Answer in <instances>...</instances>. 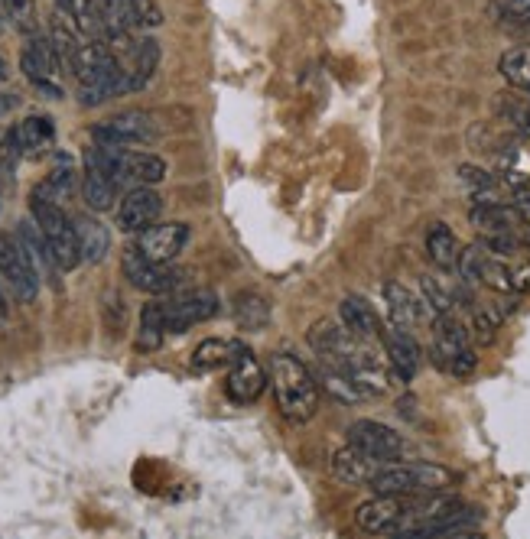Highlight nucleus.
Wrapping results in <instances>:
<instances>
[{"instance_id":"nucleus-1","label":"nucleus","mask_w":530,"mask_h":539,"mask_svg":"<svg viewBox=\"0 0 530 539\" xmlns=\"http://www.w3.org/2000/svg\"><path fill=\"white\" fill-rule=\"evenodd\" d=\"M270 384H274L277 410L287 423L300 426L313 419L319 406V380L303 361H296L293 354H277L270 361Z\"/></svg>"},{"instance_id":"nucleus-2","label":"nucleus","mask_w":530,"mask_h":539,"mask_svg":"<svg viewBox=\"0 0 530 539\" xmlns=\"http://www.w3.org/2000/svg\"><path fill=\"white\" fill-rule=\"evenodd\" d=\"M456 481H459L456 471L436 462H407V465L387 462L368 488L374 494H443Z\"/></svg>"},{"instance_id":"nucleus-3","label":"nucleus","mask_w":530,"mask_h":539,"mask_svg":"<svg viewBox=\"0 0 530 539\" xmlns=\"http://www.w3.org/2000/svg\"><path fill=\"white\" fill-rule=\"evenodd\" d=\"M30 212H33V221L40 225L43 238L49 244V251H53L59 270H75L82 264V254H79V241H75V225L72 218L62 212L56 199H49L46 192L33 189L30 195Z\"/></svg>"},{"instance_id":"nucleus-4","label":"nucleus","mask_w":530,"mask_h":539,"mask_svg":"<svg viewBox=\"0 0 530 539\" xmlns=\"http://www.w3.org/2000/svg\"><path fill=\"white\" fill-rule=\"evenodd\" d=\"M23 72H27V78L43 91V95L49 98H62V56L56 52L53 39L49 36H40L33 33L27 39V46H23Z\"/></svg>"},{"instance_id":"nucleus-5","label":"nucleus","mask_w":530,"mask_h":539,"mask_svg":"<svg viewBox=\"0 0 530 539\" xmlns=\"http://www.w3.org/2000/svg\"><path fill=\"white\" fill-rule=\"evenodd\" d=\"M157 124L147 111H121L92 127V137L101 147H140V143H153L157 140Z\"/></svg>"},{"instance_id":"nucleus-6","label":"nucleus","mask_w":530,"mask_h":539,"mask_svg":"<svg viewBox=\"0 0 530 539\" xmlns=\"http://www.w3.org/2000/svg\"><path fill=\"white\" fill-rule=\"evenodd\" d=\"M0 276L10 283L14 296L20 302H33L40 296V280L43 276L36 273L30 254L23 251L20 238H10V234L0 231Z\"/></svg>"},{"instance_id":"nucleus-7","label":"nucleus","mask_w":530,"mask_h":539,"mask_svg":"<svg viewBox=\"0 0 530 539\" xmlns=\"http://www.w3.org/2000/svg\"><path fill=\"white\" fill-rule=\"evenodd\" d=\"M121 270L131 280V286L144 289V293H170L179 283V270H173L170 264H160V260H150L137 244H127L121 254Z\"/></svg>"},{"instance_id":"nucleus-8","label":"nucleus","mask_w":530,"mask_h":539,"mask_svg":"<svg viewBox=\"0 0 530 539\" xmlns=\"http://www.w3.org/2000/svg\"><path fill=\"white\" fill-rule=\"evenodd\" d=\"M118 179H114V169H111V153L108 147L95 143L92 150L85 153V202L88 208L95 212H108L118 199Z\"/></svg>"},{"instance_id":"nucleus-9","label":"nucleus","mask_w":530,"mask_h":539,"mask_svg":"<svg viewBox=\"0 0 530 539\" xmlns=\"http://www.w3.org/2000/svg\"><path fill=\"white\" fill-rule=\"evenodd\" d=\"M111 153V169L121 189H137V186H157L166 176V163L153 153H131L121 147H108Z\"/></svg>"},{"instance_id":"nucleus-10","label":"nucleus","mask_w":530,"mask_h":539,"mask_svg":"<svg viewBox=\"0 0 530 539\" xmlns=\"http://www.w3.org/2000/svg\"><path fill=\"white\" fill-rule=\"evenodd\" d=\"M163 312H166V332L183 335L192 325L212 319V315L218 312V296L209 293V289H196V293H186V296H176L170 302H163Z\"/></svg>"},{"instance_id":"nucleus-11","label":"nucleus","mask_w":530,"mask_h":539,"mask_svg":"<svg viewBox=\"0 0 530 539\" xmlns=\"http://www.w3.org/2000/svg\"><path fill=\"white\" fill-rule=\"evenodd\" d=\"M348 445H355V449L381 458V462H397L407 449L404 436H397L391 426L374 423V419H355V423L348 426Z\"/></svg>"},{"instance_id":"nucleus-12","label":"nucleus","mask_w":530,"mask_h":539,"mask_svg":"<svg viewBox=\"0 0 530 539\" xmlns=\"http://www.w3.org/2000/svg\"><path fill=\"white\" fill-rule=\"evenodd\" d=\"M160 212H163V199H160V195L153 192L150 186H137V189H127V195L118 205V215H114V221H118L121 231L137 234V231H144L150 225H157Z\"/></svg>"},{"instance_id":"nucleus-13","label":"nucleus","mask_w":530,"mask_h":539,"mask_svg":"<svg viewBox=\"0 0 530 539\" xmlns=\"http://www.w3.org/2000/svg\"><path fill=\"white\" fill-rule=\"evenodd\" d=\"M381 341H384V354L391 361L394 374L400 380H413L423 364V351H420V341L410 335V328L404 325H381Z\"/></svg>"},{"instance_id":"nucleus-14","label":"nucleus","mask_w":530,"mask_h":539,"mask_svg":"<svg viewBox=\"0 0 530 539\" xmlns=\"http://www.w3.org/2000/svg\"><path fill=\"white\" fill-rule=\"evenodd\" d=\"M56 137V127H53V117H46V114H33L27 117V121H20L14 130H10V137H7V147L4 153H0V160H10V156H20V153H27V156H40L49 143H53Z\"/></svg>"},{"instance_id":"nucleus-15","label":"nucleus","mask_w":530,"mask_h":539,"mask_svg":"<svg viewBox=\"0 0 530 539\" xmlns=\"http://www.w3.org/2000/svg\"><path fill=\"white\" fill-rule=\"evenodd\" d=\"M469 328H465L456 315L452 312H443V315H436L433 319V364L439 367V371H446L449 374V367L452 361H456V354H462L465 348H472L469 345Z\"/></svg>"},{"instance_id":"nucleus-16","label":"nucleus","mask_w":530,"mask_h":539,"mask_svg":"<svg viewBox=\"0 0 530 539\" xmlns=\"http://www.w3.org/2000/svg\"><path fill=\"white\" fill-rule=\"evenodd\" d=\"M264 387H267V374H264L261 361L254 358L251 348H244L235 358V364H231V371H228L225 393L235 403H254L264 393Z\"/></svg>"},{"instance_id":"nucleus-17","label":"nucleus","mask_w":530,"mask_h":539,"mask_svg":"<svg viewBox=\"0 0 530 539\" xmlns=\"http://www.w3.org/2000/svg\"><path fill=\"white\" fill-rule=\"evenodd\" d=\"M189 241V225L183 221H166V225H150L144 231H137V247L150 260H160V264H170V260L183 251Z\"/></svg>"},{"instance_id":"nucleus-18","label":"nucleus","mask_w":530,"mask_h":539,"mask_svg":"<svg viewBox=\"0 0 530 539\" xmlns=\"http://www.w3.org/2000/svg\"><path fill=\"white\" fill-rule=\"evenodd\" d=\"M124 62V72H127V85H131V91H140L144 88L153 72H157L160 65V46L157 39H134L131 49L121 52L118 56Z\"/></svg>"},{"instance_id":"nucleus-19","label":"nucleus","mask_w":530,"mask_h":539,"mask_svg":"<svg viewBox=\"0 0 530 539\" xmlns=\"http://www.w3.org/2000/svg\"><path fill=\"white\" fill-rule=\"evenodd\" d=\"M384 465L387 462H381V458L361 452V449H355V445H345V449L335 452L332 471H335V478L345 481V484H371L374 475H378Z\"/></svg>"},{"instance_id":"nucleus-20","label":"nucleus","mask_w":530,"mask_h":539,"mask_svg":"<svg viewBox=\"0 0 530 539\" xmlns=\"http://www.w3.org/2000/svg\"><path fill=\"white\" fill-rule=\"evenodd\" d=\"M384 302H387V315H391V322L404 325V328L423 325L426 322V309H430V306H426V299L420 302L407 286H400L397 280L384 283Z\"/></svg>"},{"instance_id":"nucleus-21","label":"nucleus","mask_w":530,"mask_h":539,"mask_svg":"<svg viewBox=\"0 0 530 539\" xmlns=\"http://www.w3.org/2000/svg\"><path fill=\"white\" fill-rule=\"evenodd\" d=\"M72 225H75V241H79L82 260H85V264H101V260H105V254L111 251V234H108V228L101 225L98 218H92V215H75Z\"/></svg>"},{"instance_id":"nucleus-22","label":"nucleus","mask_w":530,"mask_h":539,"mask_svg":"<svg viewBox=\"0 0 530 539\" xmlns=\"http://www.w3.org/2000/svg\"><path fill=\"white\" fill-rule=\"evenodd\" d=\"M56 10L85 39H101V36H105V13H101L98 0H56Z\"/></svg>"},{"instance_id":"nucleus-23","label":"nucleus","mask_w":530,"mask_h":539,"mask_svg":"<svg viewBox=\"0 0 530 539\" xmlns=\"http://www.w3.org/2000/svg\"><path fill=\"white\" fill-rule=\"evenodd\" d=\"M244 348H248L244 341H222V338L202 341V345L192 351V371L209 374V371H218V367H231Z\"/></svg>"},{"instance_id":"nucleus-24","label":"nucleus","mask_w":530,"mask_h":539,"mask_svg":"<svg viewBox=\"0 0 530 539\" xmlns=\"http://www.w3.org/2000/svg\"><path fill=\"white\" fill-rule=\"evenodd\" d=\"M342 325L348 332H355L358 338H374L381 335V315L374 312V306L361 296H345L342 299Z\"/></svg>"},{"instance_id":"nucleus-25","label":"nucleus","mask_w":530,"mask_h":539,"mask_svg":"<svg viewBox=\"0 0 530 539\" xmlns=\"http://www.w3.org/2000/svg\"><path fill=\"white\" fill-rule=\"evenodd\" d=\"M472 225L482 231V234H508L517 231L521 218H517L514 205H504V202H488V205H475L472 212Z\"/></svg>"},{"instance_id":"nucleus-26","label":"nucleus","mask_w":530,"mask_h":539,"mask_svg":"<svg viewBox=\"0 0 530 539\" xmlns=\"http://www.w3.org/2000/svg\"><path fill=\"white\" fill-rule=\"evenodd\" d=\"M459 251L462 247H459L456 234H452L449 225H443V221L430 225V231H426V254H430V260L439 270H456Z\"/></svg>"},{"instance_id":"nucleus-27","label":"nucleus","mask_w":530,"mask_h":539,"mask_svg":"<svg viewBox=\"0 0 530 539\" xmlns=\"http://www.w3.org/2000/svg\"><path fill=\"white\" fill-rule=\"evenodd\" d=\"M319 384L326 387V393L332 400H339V403H361V400H368V393L361 390L352 377H348L342 367H335L329 361H319Z\"/></svg>"},{"instance_id":"nucleus-28","label":"nucleus","mask_w":530,"mask_h":539,"mask_svg":"<svg viewBox=\"0 0 530 539\" xmlns=\"http://www.w3.org/2000/svg\"><path fill=\"white\" fill-rule=\"evenodd\" d=\"M20 244H23V251L30 254V260H33V267H36V273H53V270H59V264H56V257H53V251H49V244H46V238H43V231H40V225L36 221H20Z\"/></svg>"},{"instance_id":"nucleus-29","label":"nucleus","mask_w":530,"mask_h":539,"mask_svg":"<svg viewBox=\"0 0 530 539\" xmlns=\"http://www.w3.org/2000/svg\"><path fill=\"white\" fill-rule=\"evenodd\" d=\"M166 332V312L163 302H147L140 312V332H137V351H157L163 345Z\"/></svg>"},{"instance_id":"nucleus-30","label":"nucleus","mask_w":530,"mask_h":539,"mask_svg":"<svg viewBox=\"0 0 530 539\" xmlns=\"http://www.w3.org/2000/svg\"><path fill=\"white\" fill-rule=\"evenodd\" d=\"M498 69L504 75V82L517 91H527L530 95V46H517L508 49L498 62Z\"/></svg>"},{"instance_id":"nucleus-31","label":"nucleus","mask_w":530,"mask_h":539,"mask_svg":"<svg viewBox=\"0 0 530 539\" xmlns=\"http://www.w3.org/2000/svg\"><path fill=\"white\" fill-rule=\"evenodd\" d=\"M235 319L244 332H257V328H264L270 322V306L264 296L257 293H241L235 299Z\"/></svg>"},{"instance_id":"nucleus-32","label":"nucleus","mask_w":530,"mask_h":539,"mask_svg":"<svg viewBox=\"0 0 530 539\" xmlns=\"http://www.w3.org/2000/svg\"><path fill=\"white\" fill-rule=\"evenodd\" d=\"M504 315H508V309H498V306H475L472 309V328H475L478 345H491V341H495V332L504 322Z\"/></svg>"},{"instance_id":"nucleus-33","label":"nucleus","mask_w":530,"mask_h":539,"mask_svg":"<svg viewBox=\"0 0 530 539\" xmlns=\"http://www.w3.org/2000/svg\"><path fill=\"white\" fill-rule=\"evenodd\" d=\"M478 283H485L488 289H495V293H514V286H511V264H504L501 257L488 254L485 264H482V276H478Z\"/></svg>"},{"instance_id":"nucleus-34","label":"nucleus","mask_w":530,"mask_h":539,"mask_svg":"<svg viewBox=\"0 0 530 539\" xmlns=\"http://www.w3.org/2000/svg\"><path fill=\"white\" fill-rule=\"evenodd\" d=\"M498 111L508 124H514L521 134L530 140V98H517V95H501Z\"/></svg>"},{"instance_id":"nucleus-35","label":"nucleus","mask_w":530,"mask_h":539,"mask_svg":"<svg viewBox=\"0 0 530 539\" xmlns=\"http://www.w3.org/2000/svg\"><path fill=\"white\" fill-rule=\"evenodd\" d=\"M420 289H423V299H426V306H430V312L443 315V312L456 309V293H452V289H446L443 283L436 280V276H423Z\"/></svg>"},{"instance_id":"nucleus-36","label":"nucleus","mask_w":530,"mask_h":539,"mask_svg":"<svg viewBox=\"0 0 530 539\" xmlns=\"http://www.w3.org/2000/svg\"><path fill=\"white\" fill-rule=\"evenodd\" d=\"M485 257H488V251L482 247V241H478V244H469V247H462V251H459V264H456L459 280H462V283H469V286L478 283V276H482Z\"/></svg>"},{"instance_id":"nucleus-37","label":"nucleus","mask_w":530,"mask_h":539,"mask_svg":"<svg viewBox=\"0 0 530 539\" xmlns=\"http://www.w3.org/2000/svg\"><path fill=\"white\" fill-rule=\"evenodd\" d=\"M7 17L14 20L20 33L33 36L36 33V0H4Z\"/></svg>"},{"instance_id":"nucleus-38","label":"nucleus","mask_w":530,"mask_h":539,"mask_svg":"<svg viewBox=\"0 0 530 539\" xmlns=\"http://www.w3.org/2000/svg\"><path fill=\"white\" fill-rule=\"evenodd\" d=\"M491 13L508 23H530V0H495Z\"/></svg>"},{"instance_id":"nucleus-39","label":"nucleus","mask_w":530,"mask_h":539,"mask_svg":"<svg viewBox=\"0 0 530 539\" xmlns=\"http://www.w3.org/2000/svg\"><path fill=\"white\" fill-rule=\"evenodd\" d=\"M134 10H137V17H140V26H160L163 23V13L160 7L153 4V0H131Z\"/></svg>"},{"instance_id":"nucleus-40","label":"nucleus","mask_w":530,"mask_h":539,"mask_svg":"<svg viewBox=\"0 0 530 539\" xmlns=\"http://www.w3.org/2000/svg\"><path fill=\"white\" fill-rule=\"evenodd\" d=\"M475 364H478L475 348H465L462 354H456V361H452L449 374H452V377H469V374L475 371Z\"/></svg>"},{"instance_id":"nucleus-41","label":"nucleus","mask_w":530,"mask_h":539,"mask_svg":"<svg viewBox=\"0 0 530 539\" xmlns=\"http://www.w3.org/2000/svg\"><path fill=\"white\" fill-rule=\"evenodd\" d=\"M511 286H514V293H530V264L511 267Z\"/></svg>"},{"instance_id":"nucleus-42","label":"nucleus","mask_w":530,"mask_h":539,"mask_svg":"<svg viewBox=\"0 0 530 539\" xmlns=\"http://www.w3.org/2000/svg\"><path fill=\"white\" fill-rule=\"evenodd\" d=\"M511 205H514L517 218H521V225H530V189H517Z\"/></svg>"},{"instance_id":"nucleus-43","label":"nucleus","mask_w":530,"mask_h":539,"mask_svg":"<svg viewBox=\"0 0 530 539\" xmlns=\"http://www.w3.org/2000/svg\"><path fill=\"white\" fill-rule=\"evenodd\" d=\"M14 108H17V98H14V95H4V91H0V117L10 114Z\"/></svg>"},{"instance_id":"nucleus-44","label":"nucleus","mask_w":530,"mask_h":539,"mask_svg":"<svg viewBox=\"0 0 530 539\" xmlns=\"http://www.w3.org/2000/svg\"><path fill=\"white\" fill-rule=\"evenodd\" d=\"M517 241L521 247H530V225H517Z\"/></svg>"},{"instance_id":"nucleus-45","label":"nucleus","mask_w":530,"mask_h":539,"mask_svg":"<svg viewBox=\"0 0 530 539\" xmlns=\"http://www.w3.org/2000/svg\"><path fill=\"white\" fill-rule=\"evenodd\" d=\"M0 315H7V299H4V289H0Z\"/></svg>"},{"instance_id":"nucleus-46","label":"nucleus","mask_w":530,"mask_h":539,"mask_svg":"<svg viewBox=\"0 0 530 539\" xmlns=\"http://www.w3.org/2000/svg\"><path fill=\"white\" fill-rule=\"evenodd\" d=\"M0 78H7V65H4V59H0Z\"/></svg>"},{"instance_id":"nucleus-47","label":"nucleus","mask_w":530,"mask_h":539,"mask_svg":"<svg viewBox=\"0 0 530 539\" xmlns=\"http://www.w3.org/2000/svg\"><path fill=\"white\" fill-rule=\"evenodd\" d=\"M4 173H7V163H4V160H0V176H4Z\"/></svg>"}]
</instances>
